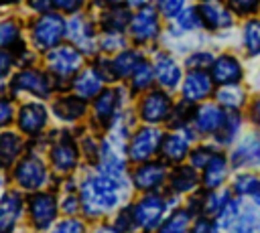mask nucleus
Instances as JSON below:
<instances>
[{"mask_svg":"<svg viewBox=\"0 0 260 233\" xmlns=\"http://www.w3.org/2000/svg\"><path fill=\"white\" fill-rule=\"evenodd\" d=\"M93 233H120V231L114 225H100V227L93 229Z\"/></svg>","mask_w":260,"mask_h":233,"instance_id":"obj_55","label":"nucleus"},{"mask_svg":"<svg viewBox=\"0 0 260 233\" xmlns=\"http://www.w3.org/2000/svg\"><path fill=\"white\" fill-rule=\"evenodd\" d=\"M122 103V91L120 89H106L102 91L93 101V113L100 122H110L116 118Z\"/></svg>","mask_w":260,"mask_h":233,"instance_id":"obj_24","label":"nucleus"},{"mask_svg":"<svg viewBox=\"0 0 260 233\" xmlns=\"http://www.w3.org/2000/svg\"><path fill=\"white\" fill-rule=\"evenodd\" d=\"M213 55L211 53H207V51H197V53H193L189 59H187V67L189 69H199V71H203V69H211V65H213Z\"/></svg>","mask_w":260,"mask_h":233,"instance_id":"obj_45","label":"nucleus"},{"mask_svg":"<svg viewBox=\"0 0 260 233\" xmlns=\"http://www.w3.org/2000/svg\"><path fill=\"white\" fill-rule=\"evenodd\" d=\"M55 8H59L61 12H77L83 6V0H53Z\"/></svg>","mask_w":260,"mask_h":233,"instance_id":"obj_51","label":"nucleus"},{"mask_svg":"<svg viewBox=\"0 0 260 233\" xmlns=\"http://www.w3.org/2000/svg\"><path fill=\"white\" fill-rule=\"evenodd\" d=\"M201 24H203V20H201L199 10H195V8H183L175 16L173 34H183V32H189V30H197Z\"/></svg>","mask_w":260,"mask_h":233,"instance_id":"obj_35","label":"nucleus"},{"mask_svg":"<svg viewBox=\"0 0 260 233\" xmlns=\"http://www.w3.org/2000/svg\"><path fill=\"white\" fill-rule=\"evenodd\" d=\"M51 4H55L53 0H28V6L37 12H47L51 8Z\"/></svg>","mask_w":260,"mask_h":233,"instance_id":"obj_53","label":"nucleus"},{"mask_svg":"<svg viewBox=\"0 0 260 233\" xmlns=\"http://www.w3.org/2000/svg\"><path fill=\"white\" fill-rule=\"evenodd\" d=\"M12 91H26L32 93L37 97H49L51 95V81L45 73L37 71V69H22L12 77L10 83Z\"/></svg>","mask_w":260,"mask_h":233,"instance_id":"obj_11","label":"nucleus"},{"mask_svg":"<svg viewBox=\"0 0 260 233\" xmlns=\"http://www.w3.org/2000/svg\"><path fill=\"white\" fill-rule=\"evenodd\" d=\"M65 34H67V22L57 12H43V16H39L30 26L32 45L41 51H51L61 43Z\"/></svg>","mask_w":260,"mask_h":233,"instance_id":"obj_2","label":"nucleus"},{"mask_svg":"<svg viewBox=\"0 0 260 233\" xmlns=\"http://www.w3.org/2000/svg\"><path fill=\"white\" fill-rule=\"evenodd\" d=\"M77 146L75 142L69 138V136H61L53 146H51V152H49V158H51V164L57 172H71L77 164Z\"/></svg>","mask_w":260,"mask_h":233,"instance_id":"obj_16","label":"nucleus"},{"mask_svg":"<svg viewBox=\"0 0 260 233\" xmlns=\"http://www.w3.org/2000/svg\"><path fill=\"white\" fill-rule=\"evenodd\" d=\"M104 81H106L104 75L95 67H91V69H83L81 73H77L71 85H73L75 95H79L83 99H91V97H98L102 93Z\"/></svg>","mask_w":260,"mask_h":233,"instance_id":"obj_22","label":"nucleus"},{"mask_svg":"<svg viewBox=\"0 0 260 233\" xmlns=\"http://www.w3.org/2000/svg\"><path fill=\"white\" fill-rule=\"evenodd\" d=\"M223 118H225V111L219 109V105H215V103H203L201 107L195 109L193 126L201 134H215L221 128Z\"/></svg>","mask_w":260,"mask_h":233,"instance_id":"obj_20","label":"nucleus"},{"mask_svg":"<svg viewBox=\"0 0 260 233\" xmlns=\"http://www.w3.org/2000/svg\"><path fill=\"white\" fill-rule=\"evenodd\" d=\"M242 213V207H240V201H236V199H232L221 211H219V215H217V223L221 225V227H225V229H230L232 225H234V221L238 219V215Z\"/></svg>","mask_w":260,"mask_h":233,"instance_id":"obj_42","label":"nucleus"},{"mask_svg":"<svg viewBox=\"0 0 260 233\" xmlns=\"http://www.w3.org/2000/svg\"><path fill=\"white\" fill-rule=\"evenodd\" d=\"M53 113L63 122H75L85 113V99L79 95H65L53 103Z\"/></svg>","mask_w":260,"mask_h":233,"instance_id":"obj_25","label":"nucleus"},{"mask_svg":"<svg viewBox=\"0 0 260 233\" xmlns=\"http://www.w3.org/2000/svg\"><path fill=\"white\" fill-rule=\"evenodd\" d=\"M228 4L240 16H250L260 10V0H228Z\"/></svg>","mask_w":260,"mask_h":233,"instance_id":"obj_43","label":"nucleus"},{"mask_svg":"<svg viewBox=\"0 0 260 233\" xmlns=\"http://www.w3.org/2000/svg\"><path fill=\"white\" fill-rule=\"evenodd\" d=\"M148 2H150V0H128V4L134 6V8H144Z\"/></svg>","mask_w":260,"mask_h":233,"instance_id":"obj_56","label":"nucleus"},{"mask_svg":"<svg viewBox=\"0 0 260 233\" xmlns=\"http://www.w3.org/2000/svg\"><path fill=\"white\" fill-rule=\"evenodd\" d=\"M2 2H6V4H8V2H18V0H2Z\"/></svg>","mask_w":260,"mask_h":233,"instance_id":"obj_58","label":"nucleus"},{"mask_svg":"<svg viewBox=\"0 0 260 233\" xmlns=\"http://www.w3.org/2000/svg\"><path fill=\"white\" fill-rule=\"evenodd\" d=\"M167 180V166L162 162H144L132 172V184L142 192H154Z\"/></svg>","mask_w":260,"mask_h":233,"instance_id":"obj_12","label":"nucleus"},{"mask_svg":"<svg viewBox=\"0 0 260 233\" xmlns=\"http://www.w3.org/2000/svg\"><path fill=\"white\" fill-rule=\"evenodd\" d=\"M199 14H201L203 24L209 30H223V28H230L232 22H234L232 12L219 0H205L199 6Z\"/></svg>","mask_w":260,"mask_h":233,"instance_id":"obj_18","label":"nucleus"},{"mask_svg":"<svg viewBox=\"0 0 260 233\" xmlns=\"http://www.w3.org/2000/svg\"><path fill=\"white\" fill-rule=\"evenodd\" d=\"M242 43H244V49L250 57L254 55H260V20L258 18H252L244 24L242 28Z\"/></svg>","mask_w":260,"mask_h":233,"instance_id":"obj_37","label":"nucleus"},{"mask_svg":"<svg viewBox=\"0 0 260 233\" xmlns=\"http://www.w3.org/2000/svg\"><path fill=\"white\" fill-rule=\"evenodd\" d=\"M228 176V158L223 154H213V158L207 162V166L203 168V184L205 188H217L223 184Z\"/></svg>","mask_w":260,"mask_h":233,"instance_id":"obj_27","label":"nucleus"},{"mask_svg":"<svg viewBox=\"0 0 260 233\" xmlns=\"http://www.w3.org/2000/svg\"><path fill=\"white\" fill-rule=\"evenodd\" d=\"M193 140V132L189 130V126L185 128H177L175 132L167 134L162 138L160 144V156L165 158V162H173L179 164L187 154H189V144Z\"/></svg>","mask_w":260,"mask_h":233,"instance_id":"obj_10","label":"nucleus"},{"mask_svg":"<svg viewBox=\"0 0 260 233\" xmlns=\"http://www.w3.org/2000/svg\"><path fill=\"white\" fill-rule=\"evenodd\" d=\"M124 45H126V41H124V36L120 32H104V36L100 41V47H102L104 53L120 51V49H124Z\"/></svg>","mask_w":260,"mask_h":233,"instance_id":"obj_44","label":"nucleus"},{"mask_svg":"<svg viewBox=\"0 0 260 233\" xmlns=\"http://www.w3.org/2000/svg\"><path fill=\"white\" fill-rule=\"evenodd\" d=\"M250 118H252V122H254L256 126H260V97L252 103V107H250Z\"/></svg>","mask_w":260,"mask_h":233,"instance_id":"obj_54","label":"nucleus"},{"mask_svg":"<svg viewBox=\"0 0 260 233\" xmlns=\"http://www.w3.org/2000/svg\"><path fill=\"white\" fill-rule=\"evenodd\" d=\"M211 77L219 85H236L244 77V69L240 61L232 55H221L211 65Z\"/></svg>","mask_w":260,"mask_h":233,"instance_id":"obj_19","label":"nucleus"},{"mask_svg":"<svg viewBox=\"0 0 260 233\" xmlns=\"http://www.w3.org/2000/svg\"><path fill=\"white\" fill-rule=\"evenodd\" d=\"M130 20H132V16H130V12L126 8L114 6V8H110V10H106L102 14L100 24H102V28L106 32H122L126 26H130Z\"/></svg>","mask_w":260,"mask_h":233,"instance_id":"obj_31","label":"nucleus"},{"mask_svg":"<svg viewBox=\"0 0 260 233\" xmlns=\"http://www.w3.org/2000/svg\"><path fill=\"white\" fill-rule=\"evenodd\" d=\"M234 190L238 197H250L260 203V176L254 172H242L234 178Z\"/></svg>","mask_w":260,"mask_h":233,"instance_id":"obj_34","label":"nucleus"},{"mask_svg":"<svg viewBox=\"0 0 260 233\" xmlns=\"http://www.w3.org/2000/svg\"><path fill=\"white\" fill-rule=\"evenodd\" d=\"M57 199L53 192H32L28 199V215L30 223L37 231H47L57 217Z\"/></svg>","mask_w":260,"mask_h":233,"instance_id":"obj_7","label":"nucleus"},{"mask_svg":"<svg viewBox=\"0 0 260 233\" xmlns=\"http://www.w3.org/2000/svg\"><path fill=\"white\" fill-rule=\"evenodd\" d=\"M24 209V201L20 197L18 190H4L2 201H0V231L2 233H10Z\"/></svg>","mask_w":260,"mask_h":233,"instance_id":"obj_17","label":"nucleus"},{"mask_svg":"<svg viewBox=\"0 0 260 233\" xmlns=\"http://www.w3.org/2000/svg\"><path fill=\"white\" fill-rule=\"evenodd\" d=\"M22 152V140L20 136H16L14 132H2L0 136V156H2V164L8 168L10 164L16 162V158Z\"/></svg>","mask_w":260,"mask_h":233,"instance_id":"obj_33","label":"nucleus"},{"mask_svg":"<svg viewBox=\"0 0 260 233\" xmlns=\"http://www.w3.org/2000/svg\"><path fill=\"white\" fill-rule=\"evenodd\" d=\"M232 166H260V138L258 136H246L232 152L230 156Z\"/></svg>","mask_w":260,"mask_h":233,"instance_id":"obj_23","label":"nucleus"},{"mask_svg":"<svg viewBox=\"0 0 260 233\" xmlns=\"http://www.w3.org/2000/svg\"><path fill=\"white\" fill-rule=\"evenodd\" d=\"M162 132L152 126L138 128L128 140V158L132 162H148L156 152H160Z\"/></svg>","mask_w":260,"mask_h":233,"instance_id":"obj_3","label":"nucleus"},{"mask_svg":"<svg viewBox=\"0 0 260 233\" xmlns=\"http://www.w3.org/2000/svg\"><path fill=\"white\" fill-rule=\"evenodd\" d=\"M199 184L197 168L195 166H177L169 176V186L175 195H185L195 190Z\"/></svg>","mask_w":260,"mask_h":233,"instance_id":"obj_26","label":"nucleus"},{"mask_svg":"<svg viewBox=\"0 0 260 233\" xmlns=\"http://www.w3.org/2000/svg\"><path fill=\"white\" fill-rule=\"evenodd\" d=\"M142 55L134 49H124L120 51L114 59H112V69H114V77L116 79H126L134 73V69L140 65Z\"/></svg>","mask_w":260,"mask_h":233,"instance_id":"obj_28","label":"nucleus"},{"mask_svg":"<svg viewBox=\"0 0 260 233\" xmlns=\"http://www.w3.org/2000/svg\"><path fill=\"white\" fill-rule=\"evenodd\" d=\"M156 77H154V67L148 63V61H140V65L134 69V73L130 75V85H132V89L134 91H144V89H148L150 85H152V81H154Z\"/></svg>","mask_w":260,"mask_h":233,"instance_id":"obj_38","label":"nucleus"},{"mask_svg":"<svg viewBox=\"0 0 260 233\" xmlns=\"http://www.w3.org/2000/svg\"><path fill=\"white\" fill-rule=\"evenodd\" d=\"M12 113H14L12 103H10V99H8V97H4V99H2V103H0V124H2V126H8V124H10V120H12Z\"/></svg>","mask_w":260,"mask_h":233,"instance_id":"obj_52","label":"nucleus"},{"mask_svg":"<svg viewBox=\"0 0 260 233\" xmlns=\"http://www.w3.org/2000/svg\"><path fill=\"white\" fill-rule=\"evenodd\" d=\"M83 65V55L73 45H57L47 53V67L59 79H67Z\"/></svg>","mask_w":260,"mask_h":233,"instance_id":"obj_6","label":"nucleus"},{"mask_svg":"<svg viewBox=\"0 0 260 233\" xmlns=\"http://www.w3.org/2000/svg\"><path fill=\"white\" fill-rule=\"evenodd\" d=\"M156 8L165 18H175L185 8V0H156Z\"/></svg>","mask_w":260,"mask_h":233,"instance_id":"obj_46","label":"nucleus"},{"mask_svg":"<svg viewBox=\"0 0 260 233\" xmlns=\"http://www.w3.org/2000/svg\"><path fill=\"white\" fill-rule=\"evenodd\" d=\"M120 188H122V180L106 172L87 176L79 188L83 213L89 219H98L104 217L106 213H112L120 203Z\"/></svg>","mask_w":260,"mask_h":233,"instance_id":"obj_1","label":"nucleus"},{"mask_svg":"<svg viewBox=\"0 0 260 233\" xmlns=\"http://www.w3.org/2000/svg\"><path fill=\"white\" fill-rule=\"evenodd\" d=\"M12 178L22 190L37 192L41 186H45V182L49 178L47 164L39 156H26L16 162V166L12 170Z\"/></svg>","mask_w":260,"mask_h":233,"instance_id":"obj_5","label":"nucleus"},{"mask_svg":"<svg viewBox=\"0 0 260 233\" xmlns=\"http://www.w3.org/2000/svg\"><path fill=\"white\" fill-rule=\"evenodd\" d=\"M217 101L228 109H240L246 101V93L236 85H221L217 91Z\"/></svg>","mask_w":260,"mask_h":233,"instance_id":"obj_39","label":"nucleus"},{"mask_svg":"<svg viewBox=\"0 0 260 233\" xmlns=\"http://www.w3.org/2000/svg\"><path fill=\"white\" fill-rule=\"evenodd\" d=\"M213 148H209V146H197L193 152H191V166H195V168H205L207 166V162L213 158Z\"/></svg>","mask_w":260,"mask_h":233,"instance_id":"obj_47","label":"nucleus"},{"mask_svg":"<svg viewBox=\"0 0 260 233\" xmlns=\"http://www.w3.org/2000/svg\"><path fill=\"white\" fill-rule=\"evenodd\" d=\"M61 209L67 213V215H75L79 209H81V197H75V195H67L61 203Z\"/></svg>","mask_w":260,"mask_h":233,"instance_id":"obj_50","label":"nucleus"},{"mask_svg":"<svg viewBox=\"0 0 260 233\" xmlns=\"http://www.w3.org/2000/svg\"><path fill=\"white\" fill-rule=\"evenodd\" d=\"M240 126H242V115L238 113V109H228L221 128L213 134L215 140H217V144H221V146L232 144V140H234L236 134L240 132Z\"/></svg>","mask_w":260,"mask_h":233,"instance_id":"obj_32","label":"nucleus"},{"mask_svg":"<svg viewBox=\"0 0 260 233\" xmlns=\"http://www.w3.org/2000/svg\"><path fill=\"white\" fill-rule=\"evenodd\" d=\"M203 2H205V0H203Z\"/></svg>","mask_w":260,"mask_h":233,"instance_id":"obj_59","label":"nucleus"},{"mask_svg":"<svg viewBox=\"0 0 260 233\" xmlns=\"http://www.w3.org/2000/svg\"><path fill=\"white\" fill-rule=\"evenodd\" d=\"M20 38V26L14 20H4L0 24V45L2 49H10Z\"/></svg>","mask_w":260,"mask_h":233,"instance_id":"obj_41","label":"nucleus"},{"mask_svg":"<svg viewBox=\"0 0 260 233\" xmlns=\"http://www.w3.org/2000/svg\"><path fill=\"white\" fill-rule=\"evenodd\" d=\"M232 201V195H230V190H207V192H203L201 197H199V209L209 217V215H213V217H217L219 215V211L228 205Z\"/></svg>","mask_w":260,"mask_h":233,"instance_id":"obj_29","label":"nucleus"},{"mask_svg":"<svg viewBox=\"0 0 260 233\" xmlns=\"http://www.w3.org/2000/svg\"><path fill=\"white\" fill-rule=\"evenodd\" d=\"M152 67H154V77H156V81H158L162 87L175 89V87L179 85V81H181V67H179V63H177L171 55L158 53V55L154 57Z\"/></svg>","mask_w":260,"mask_h":233,"instance_id":"obj_21","label":"nucleus"},{"mask_svg":"<svg viewBox=\"0 0 260 233\" xmlns=\"http://www.w3.org/2000/svg\"><path fill=\"white\" fill-rule=\"evenodd\" d=\"M128 30H130V36L136 43H150L152 38H156L158 32H160V20H158L156 10L150 8V6L140 8L132 16Z\"/></svg>","mask_w":260,"mask_h":233,"instance_id":"obj_8","label":"nucleus"},{"mask_svg":"<svg viewBox=\"0 0 260 233\" xmlns=\"http://www.w3.org/2000/svg\"><path fill=\"white\" fill-rule=\"evenodd\" d=\"M51 233H85V225L79 219H65L57 223Z\"/></svg>","mask_w":260,"mask_h":233,"instance_id":"obj_48","label":"nucleus"},{"mask_svg":"<svg viewBox=\"0 0 260 233\" xmlns=\"http://www.w3.org/2000/svg\"><path fill=\"white\" fill-rule=\"evenodd\" d=\"M169 199L156 192H148L144 195L136 205H134V213H136V221L138 227L144 231H154L162 225L165 221V213L169 209Z\"/></svg>","mask_w":260,"mask_h":233,"instance_id":"obj_4","label":"nucleus"},{"mask_svg":"<svg viewBox=\"0 0 260 233\" xmlns=\"http://www.w3.org/2000/svg\"><path fill=\"white\" fill-rule=\"evenodd\" d=\"M211 87H213V77L207 75L205 71H199V69H191L183 81V99L187 103H197V101H203L205 97H209L211 93Z\"/></svg>","mask_w":260,"mask_h":233,"instance_id":"obj_13","label":"nucleus"},{"mask_svg":"<svg viewBox=\"0 0 260 233\" xmlns=\"http://www.w3.org/2000/svg\"><path fill=\"white\" fill-rule=\"evenodd\" d=\"M95 2H108V4H118V2H122V0H95Z\"/></svg>","mask_w":260,"mask_h":233,"instance_id":"obj_57","label":"nucleus"},{"mask_svg":"<svg viewBox=\"0 0 260 233\" xmlns=\"http://www.w3.org/2000/svg\"><path fill=\"white\" fill-rule=\"evenodd\" d=\"M230 233H260V209L242 207V213L230 227Z\"/></svg>","mask_w":260,"mask_h":233,"instance_id":"obj_30","label":"nucleus"},{"mask_svg":"<svg viewBox=\"0 0 260 233\" xmlns=\"http://www.w3.org/2000/svg\"><path fill=\"white\" fill-rule=\"evenodd\" d=\"M67 36L81 53H93L98 47L93 26L85 16H73L67 22Z\"/></svg>","mask_w":260,"mask_h":233,"instance_id":"obj_14","label":"nucleus"},{"mask_svg":"<svg viewBox=\"0 0 260 233\" xmlns=\"http://www.w3.org/2000/svg\"><path fill=\"white\" fill-rule=\"evenodd\" d=\"M114 227H116L120 233H134V229L138 227L134 207H126V209H122V211L116 215V219H114Z\"/></svg>","mask_w":260,"mask_h":233,"instance_id":"obj_40","label":"nucleus"},{"mask_svg":"<svg viewBox=\"0 0 260 233\" xmlns=\"http://www.w3.org/2000/svg\"><path fill=\"white\" fill-rule=\"evenodd\" d=\"M47 120H49L47 107L43 103H37V101L24 103L18 111V128L22 134H28V136L41 134L47 126Z\"/></svg>","mask_w":260,"mask_h":233,"instance_id":"obj_15","label":"nucleus"},{"mask_svg":"<svg viewBox=\"0 0 260 233\" xmlns=\"http://www.w3.org/2000/svg\"><path fill=\"white\" fill-rule=\"evenodd\" d=\"M217 227H219V223H215L213 219H209V217H199V219L193 223V227L189 229V233H217Z\"/></svg>","mask_w":260,"mask_h":233,"instance_id":"obj_49","label":"nucleus"},{"mask_svg":"<svg viewBox=\"0 0 260 233\" xmlns=\"http://www.w3.org/2000/svg\"><path fill=\"white\" fill-rule=\"evenodd\" d=\"M191 223V213L187 209H175L158 227V233H187Z\"/></svg>","mask_w":260,"mask_h":233,"instance_id":"obj_36","label":"nucleus"},{"mask_svg":"<svg viewBox=\"0 0 260 233\" xmlns=\"http://www.w3.org/2000/svg\"><path fill=\"white\" fill-rule=\"evenodd\" d=\"M138 113L146 124H160V122L169 120L173 113L171 97L162 91H150L148 95L142 97Z\"/></svg>","mask_w":260,"mask_h":233,"instance_id":"obj_9","label":"nucleus"}]
</instances>
